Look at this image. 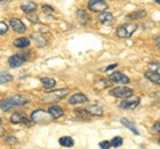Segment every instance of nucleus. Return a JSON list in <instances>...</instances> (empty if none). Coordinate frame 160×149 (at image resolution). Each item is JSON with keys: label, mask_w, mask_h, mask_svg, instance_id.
Returning a JSON list of instances; mask_svg holds the SVG:
<instances>
[{"label": "nucleus", "mask_w": 160, "mask_h": 149, "mask_svg": "<svg viewBox=\"0 0 160 149\" xmlns=\"http://www.w3.org/2000/svg\"><path fill=\"white\" fill-rule=\"evenodd\" d=\"M48 112H49V115L53 117V120H56V118H60V117L64 116V111L59 105H51L48 108Z\"/></svg>", "instance_id": "nucleus-14"}, {"label": "nucleus", "mask_w": 160, "mask_h": 149, "mask_svg": "<svg viewBox=\"0 0 160 149\" xmlns=\"http://www.w3.org/2000/svg\"><path fill=\"white\" fill-rule=\"evenodd\" d=\"M136 29H138L136 24H133V23H127V24H123V26L118 27L116 35H118L120 39H127V37H129V36H132Z\"/></svg>", "instance_id": "nucleus-3"}, {"label": "nucleus", "mask_w": 160, "mask_h": 149, "mask_svg": "<svg viewBox=\"0 0 160 149\" xmlns=\"http://www.w3.org/2000/svg\"><path fill=\"white\" fill-rule=\"evenodd\" d=\"M111 145L113 147V148H118V147H120V145H123V138L122 137H113L112 138V141H111Z\"/></svg>", "instance_id": "nucleus-27"}, {"label": "nucleus", "mask_w": 160, "mask_h": 149, "mask_svg": "<svg viewBox=\"0 0 160 149\" xmlns=\"http://www.w3.org/2000/svg\"><path fill=\"white\" fill-rule=\"evenodd\" d=\"M3 136H4V129L0 127V137H3Z\"/></svg>", "instance_id": "nucleus-38"}, {"label": "nucleus", "mask_w": 160, "mask_h": 149, "mask_svg": "<svg viewBox=\"0 0 160 149\" xmlns=\"http://www.w3.org/2000/svg\"><path fill=\"white\" fill-rule=\"evenodd\" d=\"M68 92H69L68 88L59 89V91H53V92H48L47 95L43 97V100H46V101H58V100H62V99L66 96Z\"/></svg>", "instance_id": "nucleus-6"}, {"label": "nucleus", "mask_w": 160, "mask_h": 149, "mask_svg": "<svg viewBox=\"0 0 160 149\" xmlns=\"http://www.w3.org/2000/svg\"><path fill=\"white\" fill-rule=\"evenodd\" d=\"M76 16H78V19H79V22L82 23V24H87L91 19H89V16L83 11V9H78V12H76Z\"/></svg>", "instance_id": "nucleus-22"}, {"label": "nucleus", "mask_w": 160, "mask_h": 149, "mask_svg": "<svg viewBox=\"0 0 160 149\" xmlns=\"http://www.w3.org/2000/svg\"><path fill=\"white\" fill-rule=\"evenodd\" d=\"M4 2H6V3H8L9 0H0V3H4Z\"/></svg>", "instance_id": "nucleus-39"}, {"label": "nucleus", "mask_w": 160, "mask_h": 149, "mask_svg": "<svg viewBox=\"0 0 160 149\" xmlns=\"http://www.w3.org/2000/svg\"><path fill=\"white\" fill-rule=\"evenodd\" d=\"M140 104V99L138 96H128V97H124V100L120 103V108L122 109H135Z\"/></svg>", "instance_id": "nucleus-7"}, {"label": "nucleus", "mask_w": 160, "mask_h": 149, "mask_svg": "<svg viewBox=\"0 0 160 149\" xmlns=\"http://www.w3.org/2000/svg\"><path fill=\"white\" fill-rule=\"evenodd\" d=\"M33 13V12H32ZM32 13H28V19L31 20L32 23H36V22H39V17H36V16H33Z\"/></svg>", "instance_id": "nucleus-33"}, {"label": "nucleus", "mask_w": 160, "mask_h": 149, "mask_svg": "<svg viewBox=\"0 0 160 149\" xmlns=\"http://www.w3.org/2000/svg\"><path fill=\"white\" fill-rule=\"evenodd\" d=\"M144 16H146V11H143V9H140V11H136V12H133L131 15H128L127 19H129V20H138V19H143Z\"/></svg>", "instance_id": "nucleus-24"}, {"label": "nucleus", "mask_w": 160, "mask_h": 149, "mask_svg": "<svg viewBox=\"0 0 160 149\" xmlns=\"http://www.w3.org/2000/svg\"><path fill=\"white\" fill-rule=\"evenodd\" d=\"M87 111L91 113V116H103V108L98 105V104H92V105L87 107Z\"/></svg>", "instance_id": "nucleus-18"}, {"label": "nucleus", "mask_w": 160, "mask_h": 149, "mask_svg": "<svg viewBox=\"0 0 160 149\" xmlns=\"http://www.w3.org/2000/svg\"><path fill=\"white\" fill-rule=\"evenodd\" d=\"M153 131L160 135V123H155L153 124Z\"/></svg>", "instance_id": "nucleus-34"}, {"label": "nucleus", "mask_w": 160, "mask_h": 149, "mask_svg": "<svg viewBox=\"0 0 160 149\" xmlns=\"http://www.w3.org/2000/svg\"><path fill=\"white\" fill-rule=\"evenodd\" d=\"M109 95L115 96V97H128V96H132L133 95V89L128 88V87H118V88H113L109 91Z\"/></svg>", "instance_id": "nucleus-8"}, {"label": "nucleus", "mask_w": 160, "mask_h": 149, "mask_svg": "<svg viewBox=\"0 0 160 149\" xmlns=\"http://www.w3.org/2000/svg\"><path fill=\"white\" fill-rule=\"evenodd\" d=\"M148 67H149V69H152V71L160 73V63H156V61H155V63H149Z\"/></svg>", "instance_id": "nucleus-29"}, {"label": "nucleus", "mask_w": 160, "mask_h": 149, "mask_svg": "<svg viewBox=\"0 0 160 149\" xmlns=\"http://www.w3.org/2000/svg\"><path fill=\"white\" fill-rule=\"evenodd\" d=\"M28 101H29V99L26 95H12V96L4 97L0 100V109L3 112H8L13 108L24 107Z\"/></svg>", "instance_id": "nucleus-1"}, {"label": "nucleus", "mask_w": 160, "mask_h": 149, "mask_svg": "<svg viewBox=\"0 0 160 149\" xmlns=\"http://www.w3.org/2000/svg\"><path fill=\"white\" fill-rule=\"evenodd\" d=\"M7 142H18V140H16V137H13V136H9V137L7 138Z\"/></svg>", "instance_id": "nucleus-35"}, {"label": "nucleus", "mask_w": 160, "mask_h": 149, "mask_svg": "<svg viewBox=\"0 0 160 149\" xmlns=\"http://www.w3.org/2000/svg\"><path fill=\"white\" fill-rule=\"evenodd\" d=\"M59 144H60L62 147H67V148H69V147H72V145H73V140H72L71 137H68V136H63V137H60Z\"/></svg>", "instance_id": "nucleus-23"}, {"label": "nucleus", "mask_w": 160, "mask_h": 149, "mask_svg": "<svg viewBox=\"0 0 160 149\" xmlns=\"http://www.w3.org/2000/svg\"><path fill=\"white\" fill-rule=\"evenodd\" d=\"M87 7L92 12H104L106 9H108V4L104 0H89Z\"/></svg>", "instance_id": "nucleus-5"}, {"label": "nucleus", "mask_w": 160, "mask_h": 149, "mask_svg": "<svg viewBox=\"0 0 160 149\" xmlns=\"http://www.w3.org/2000/svg\"><path fill=\"white\" fill-rule=\"evenodd\" d=\"M29 57V53L28 52H23V53H18V55H13L8 59V65L11 68H19L22 67L24 63L28 60Z\"/></svg>", "instance_id": "nucleus-4"}, {"label": "nucleus", "mask_w": 160, "mask_h": 149, "mask_svg": "<svg viewBox=\"0 0 160 149\" xmlns=\"http://www.w3.org/2000/svg\"><path fill=\"white\" fill-rule=\"evenodd\" d=\"M9 26H11L13 31L18 32V33H24V32H26V26H24L23 22L20 20V19L12 17L11 20H9Z\"/></svg>", "instance_id": "nucleus-11"}, {"label": "nucleus", "mask_w": 160, "mask_h": 149, "mask_svg": "<svg viewBox=\"0 0 160 149\" xmlns=\"http://www.w3.org/2000/svg\"><path fill=\"white\" fill-rule=\"evenodd\" d=\"M29 44H31V40L27 39V37H19L13 41V46L18 47V48H27Z\"/></svg>", "instance_id": "nucleus-20"}, {"label": "nucleus", "mask_w": 160, "mask_h": 149, "mask_svg": "<svg viewBox=\"0 0 160 149\" xmlns=\"http://www.w3.org/2000/svg\"><path fill=\"white\" fill-rule=\"evenodd\" d=\"M12 80H13L12 74H9L7 72H0V84H6V83H9Z\"/></svg>", "instance_id": "nucleus-26"}, {"label": "nucleus", "mask_w": 160, "mask_h": 149, "mask_svg": "<svg viewBox=\"0 0 160 149\" xmlns=\"http://www.w3.org/2000/svg\"><path fill=\"white\" fill-rule=\"evenodd\" d=\"M155 3H158V4H160V0H153Z\"/></svg>", "instance_id": "nucleus-40"}, {"label": "nucleus", "mask_w": 160, "mask_h": 149, "mask_svg": "<svg viewBox=\"0 0 160 149\" xmlns=\"http://www.w3.org/2000/svg\"><path fill=\"white\" fill-rule=\"evenodd\" d=\"M31 120L35 124H39V125H46V124H49L53 117L49 115V112H46L43 109H38V111H33L31 115Z\"/></svg>", "instance_id": "nucleus-2"}, {"label": "nucleus", "mask_w": 160, "mask_h": 149, "mask_svg": "<svg viewBox=\"0 0 160 149\" xmlns=\"http://www.w3.org/2000/svg\"><path fill=\"white\" fill-rule=\"evenodd\" d=\"M87 101H88V97L84 95V93H75V95H72L68 99L69 104H83Z\"/></svg>", "instance_id": "nucleus-13"}, {"label": "nucleus", "mask_w": 160, "mask_h": 149, "mask_svg": "<svg viewBox=\"0 0 160 149\" xmlns=\"http://www.w3.org/2000/svg\"><path fill=\"white\" fill-rule=\"evenodd\" d=\"M109 80L112 83H118V84H128L129 83V79L123 72H112L109 74Z\"/></svg>", "instance_id": "nucleus-10"}, {"label": "nucleus", "mask_w": 160, "mask_h": 149, "mask_svg": "<svg viewBox=\"0 0 160 149\" xmlns=\"http://www.w3.org/2000/svg\"><path fill=\"white\" fill-rule=\"evenodd\" d=\"M99 22L100 24H103V26H111V24L115 22V17H113V15L112 13H109V12H102L100 13V16H99Z\"/></svg>", "instance_id": "nucleus-12"}, {"label": "nucleus", "mask_w": 160, "mask_h": 149, "mask_svg": "<svg viewBox=\"0 0 160 149\" xmlns=\"http://www.w3.org/2000/svg\"><path fill=\"white\" fill-rule=\"evenodd\" d=\"M42 84H43L44 88L52 89L55 85H56V80H55V79H52V77H43V79H42Z\"/></svg>", "instance_id": "nucleus-21"}, {"label": "nucleus", "mask_w": 160, "mask_h": 149, "mask_svg": "<svg viewBox=\"0 0 160 149\" xmlns=\"http://www.w3.org/2000/svg\"><path fill=\"white\" fill-rule=\"evenodd\" d=\"M42 8H43L44 12H53V8L51 6H47V4H43Z\"/></svg>", "instance_id": "nucleus-32"}, {"label": "nucleus", "mask_w": 160, "mask_h": 149, "mask_svg": "<svg viewBox=\"0 0 160 149\" xmlns=\"http://www.w3.org/2000/svg\"><path fill=\"white\" fill-rule=\"evenodd\" d=\"M20 9L24 12V13H32L35 12L38 9V6H36V3H33V2H27V3H24L22 4V7H20Z\"/></svg>", "instance_id": "nucleus-17"}, {"label": "nucleus", "mask_w": 160, "mask_h": 149, "mask_svg": "<svg viewBox=\"0 0 160 149\" xmlns=\"http://www.w3.org/2000/svg\"><path fill=\"white\" fill-rule=\"evenodd\" d=\"M144 76H146V79H148L151 83L153 84H158V85H160V73L155 72V71H147L146 73H144Z\"/></svg>", "instance_id": "nucleus-16"}, {"label": "nucleus", "mask_w": 160, "mask_h": 149, "mask_svg": "<svg viewBox=\"0 0 160 149\" xmlns=\"http://www.w3.org/2000/svg\"><path fill=\"white\" fill-rule=\"evenodd\" d=\"M29 39H31V40L36 44L38 47H44L47 44V39L44 37L43 35H40V33H32Z\"/></svg>", "instance_id": "nucleus-15"}, {"label": "nucleus", "mask_w": 160, "mask_h": 149, "mask_svg": "<svg viewBox=\"0 0 160 149\" xmlns=\"http://www.w3.org/2000/svg\"><path fill=\"white\" fill-rule=\"evenodd\" d=\"M0 125H2V118H0Z\"/></svg>", "instance_id": "nucleus-41"}, {"label": "nucleus", "mask_w": 160, "mask_h": 149, "mask_svg": "<svg viewBox=\"0 0 160 149\" xmlns=\"http://www.w3.org/2000/svg\"><path fill=\"white\" fill-rule=\"evenodd\" d=\"M109 85V84H108V81L107 80H102V81H98L96 83V85H95V87H96L98 89H104V88H107Z\"/></svg>", "instance_id": "nucleus-30"}, {"label": "nucleus", "mask_w": 160, "mask_h": 149, "mask_svg": "<svg viewBox=\"0 0 160 149\" xmlns=\"http://www.w3.org/2000/svg\"><path fill=\"white\" fill-rule=\"evenodd\" d=\"M75 115H78V117L84 118V120H88V118L91 117V113H89L87 109H76V111H75Z\"/></svg>", "instance_id": "nucleus-25"}, {"label": "nucleus", "mask_w": 160, "mask_h": 149, "mask_svg": "<svg viewBox=\"0 0 160 149\" xmlns=\"http://www.w3.org/2000/svg\"><path fill=\"white\" fill-rule=\"evenodd\" d=\"M99 147L100 148H104V149H108V148H111V141H102L99 144Z\"/></svg>", "instance_id": "nucleus-31"}, {"label": "nucleus", "mask_w": 160, "mask_h": 149, "mask_svg": "<svg viewBox=\"0 0 160 149\" xmlns=\"http://www.w3.org/2000/svg\"><path fill=\"white\" fill-rule=\"evenodd\" d=\"M116 67H118V64H112V65H109V67H107V68H106V71H111V69L116 68Z\"/></svg>", "instance_id": "nucleus-37"}, {"label": "nucleus", "mask_w": 160, "mask_h": 149, "mask_svg": "<svg viewBox=\"0 0 160 149\" xmlns=\"http://www.w3.org/2000/svg\"><path fill=\"white\" fill-rule=\"evenodd\" d=\"M159 144H160V138H159Z\"/></svg>", "instance_id": "nucleus-42"}, {"label": "nucleus", "mask_w": 160, "mask_h": 149, "mask_svg": "<svg viewBox=\"0 0 160 149\" xmlns=\"http://www.w3.org/2000/svg\"><path fill=\"white\" fill-rule=\"evenodd\" d=\"M9 120H11L12 124H24V125H27V127L31 125V121H32V120H29L26 113H23V112H15Z\"/></svg>", "instance_id": "nucleus-9"}, {"label": "nucleus", "mask_w": 160, "mask_h": 149, "mask_svg": "<svg viewBox=\"0 0 160 149\" xmlns=\"http://www.w3.org/2000/svg\"><path fill=\"white\" fill-rule=\"evenodd\" d=\"M155 44H156L158 48L160 49V36H156V37H155Z\"/></svg>", "instance_id": "nucleus-36"}, {"label": "nucleus", "mask_w": 160, "mask_h": 149, "mask_svg": "<svg viewBox=\"0 0 160 149\" xmlns=\"http://www.w3.org/2000/svg\"><path fill=\"white\" fill-rule=\"evenodd\" d=\"M8 32V24L6 22H0V35H6Z\"/></svg>", "instance_id": "nucleus-28"}, {"label": "nucleus", "mask_w": 160, "mask_h": 149, "mask_svg": "<svg viewBox=\"0 0 160 149\" xmlns=\"http://www.w3.org/2000/svg\"><path fill=\"white\" fill-rule=\"evenodd\" d=\"M120 123L123 124L124 127H127L129 131H132L135 135H139V131L136 129V127H135V123L133 121H131L129 118H126V117H123V118H120Z\"/></svg>", "instance_id": "nucleus-19"}]
</instances>
